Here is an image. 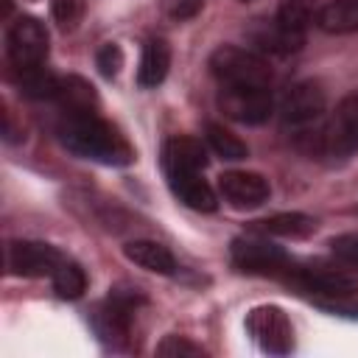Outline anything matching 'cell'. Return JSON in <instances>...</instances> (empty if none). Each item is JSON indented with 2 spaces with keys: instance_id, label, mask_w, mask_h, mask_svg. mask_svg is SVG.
I'll return each mask as SVG.
<instances>
[{
  "instance_id": "52a82bcc",
  "label": "cell",
  "mask_w": 358,
  "mask_h": 358,
  "mask_svg": "<svg viewBox=\"0 0 358 358\" xmlns=\"http://www.w3.org/2000/svg\"><path fill=\"white\" fill-rule=\"evenodd\" d=\"M62 263V255L39 241H11L6 246V266L17 277H45L53 274Z\"/></svg>"
},
{
  "instance_id": "7402d4cb",
  "label": "cell",
  "mask_w": 358,
  "mask_h": 358,
  "mask_svg": "<svg viewBox=\"0 0 358 358\" xmlns=\"http://www.w3.org/2000/svg\"><path fill=\"white\" fill-rule=\"evenodd\" d=\"M313 14H310V6L308 0H282L280 8H277V25L294 36H305L308 25H310Z\"/></svg>"
},
{
  "instance_id": "e0dca14e",
  "label": "cell",
  "mask_w": 358,
  "mask_h": 358,
  "mask_svg": "<svg viewBox=\"0 0 358 358\" xmlns=\"http://www.w3.org/2000/svg\"><path fill=\"white\" fill-rule=\"evenodd\" d=\"M316 25L327 34H352L358 31V0H333L319 8Z\"/></svg>"
},
{
  "instance_id": "30bf717a",
  "label": "cell",
  "mask_w": 358,
  "mask_h": 358,
  "mask_svg": "<svg viewBox=\"0 0 358 358\" xmlns=\"http://www.w3.org/2000/svg\"><path fill=\"white\" fill-rule=\"evenodd\" d=\"M221 196L238 210H255L268 201V182L252 171H227L218 176Z\"/></svg>"
},
{
  "instance_id": "6da1fadb",
  "label": "cell",
  "mask_w": 358,
  "mask_h": 358,
  "mask_svg": "<svg viewBox=\"0 0 358 358\" xmlns=\"http://www.w3.org/2000/svg\"><path fill=\"white\" fill-rule=\"evenodd\" d=\"M59 137L67 151L92 162L129 165L134 159V151L126 143V137L112 123L101 120L95 112L64 115V123L59 126Z\"/></svg>"
},
{
  "instance_id": "ac0fdd59",
  "label": "cell",
  "mask_w": 358,
  "mask_h": 358,
  "mask_svg": "<svg viewBox=\"0 0 358 358\" xmlns=\"http://www.w3.org/2000/svg\"><path fill=\"white\" fill-rule=\"evenodd\" d=\"M59 103L64 109V115H78V112H95L98 109V98L92 84H87L78 76L70 78H59Z\"/></svg>"
},
{
  "instance_id": "d4e9b609",
  "label": "cell",
  "mask_w": 358,
  "mask_h": 358,
  "mask_svg": "<svg viewBox=\"0 0 358 358\" xmlns=\"http://www.w3.org/2000/svg\"><path fill=\"white\" fill-rule=\"evenodd\" d=\"M95 64H98L101 76L115 78V76L120 73V67H123V50H120L115 42H106V45L95 53Z\"/></svg>"
},
{
  "instance_id": "7c38bea8",
  "label": "cell",
  "mask_w": 358,
  "mask_h": 358,
  "mask_svg": "<svg viewBox=\"0 0 358 358\" xmlns=\"http://www.w3.org/2000/svg\"><path fill=\"white\" fill-rule=\"evenodd\" d=\"M168 185L173 190V196L199 213H213L218 207V199L213 193V187L201 179V171H168Z\"/></svg>"
},
{
  "instance_id": "2e32d148",
  "label": "cell",
  "mask_w": 358,
  "mask_h": 358,
  "mask_svg": "<svg viewBox=\"0 0 358 358\" xmlns=\"http://www.w3.org/2000/svg\"><path fill=\"white\" fill-rule=\"evenodd\" d=\"M123 255L131 263H137L140 268L154 271V274H173L176 271L173 255L157 241H131V243L123 246Z\"/></svg>"
},
{
  "instance_id": "5b68a950",
  "label": "cell",
  "mask_w": 358,
  "mask_h": 358,
  "mask_svg": "<svg viewBox=\"0 0 358 358\" xmlns=\"http://www.w3.org/2000/svg\"><path fill=\"white\" fill-rule=\"evenodd\" d=\"M229 255H232L235 268H241L246 274H280L282 268H288V255L280 246H274L257 235L235 238L229 246Z\"/></svg>"
},
{
  "instance_id": "83f0119b",
  "label": "cell",
  "mask_w": 358,
  "mask_h": 358,
  "mask_svg": "<svg viewBox=\"0 0 358 358\" xmlns=\"http://www.w3.org/2000/svg\"><path fill=\"white\" fill-rule=\"evenodd\" d=\"M330 249L338 260L350 263V266H358V235L350 232V235H338L330 241Z\"/></svg>"
},
{
  "instance_id": "d6986e66",
  "label": "cell",
  "mask_w": 358,
  "mask_h": 358,
  "mask_svg": "<svg viewBox=\"0 0 358 358\" xmlns=\"http://www.w3.org/2000/svg\"><path fill=\"white\" fill-rule=\"evenodd\" d=\"M257 232L263 235H282V238H305L316 229V221L305 213H277L271 218H263V221H255Z\"/></svg>"
},
{
  "instance_id": "9a60e30c",
  "label": "cell",
  "mask_w": 358,
  "mask_h": 358,
  "mask_svg": "<svg viewBox=\"0 0 358 358\" xmlns=\"http://www.w3.org/2000/svg\"><path fill=\"white\" fill-rule=\"evenodd\" d=\"M171 67V48L165 39H148L143 45V56H140V67H137V84L140 87H157L165 81Z\"/></svg>"
},
{
  "instance_id": "3957f363",
  "label": "cell",
  "mask_w": 358,
  "mask_h": 358,
  "mask_svg": "<svg viewBox=\"0 0 358 358\" xmlns=\"http://www.w3.org/2000/svg\"><path fill=\"white\" fill-rule=\"evenodd\" d=\"M6 50L8 62L14 70H28V67H42L48 56V31L36 17H20L11 22L8 36H6Z\"/></svg>"
},
{
  "instance_id": "4fadbf2b",
  "label": "cell",
  "mask_w": 358,
  "mask_h": 358,
  "mask_svg": "<svg viewBox=\"0 0 358 358\" xmlns=\"http://www.w3.org/2000/svg\"><path fill=\"white\" fill-rule=\"evenodd\" d=\"M162 165L168 171H204L207 151L193 137H171L162 148Z\"/></svg>"
},
{
  "instance_id": "cb8c5ba5",
  "label": "cell",
  "mask_w": 358,
  "mask_h": 358,
  "mask_svg": "<svg viewBox=\"0 0 358 358\" xmlns=\"http://www.w3.org/2000/svg\"><path fill=\"white\" fill-rule=\"evenodd\" d=\"M50 11L64 31H73L84 14V0H50Z\"/></svg>"
},
{
  "instance_id": "4316f807",
  "label": "cell",
  "mask_w": 358,
  "mask_h": 358,
  "mask_svg": "<svg viewBox=\"0 0 358 358\" xmlns=\"http://www.w3.org/2000/svg\"><path fill=\"white\" fill-rule=\"evenodd\" d=\"M201 6H204V0H162L165 17H171V20H176V22L196 17V14L201 11Z\"/></svg>"
},
{
  "instance_id": "484cf974",
  "label": "cell",
  "mask_w": 358,
  "mask_h": 358,
  "mask_svg": "<svg viewBox=\"0 0 358 358\" xmlns=\"http://www.w3.org/2000/svg\"><path fill=\"white\" fill-rule=\"evenodd\" d=\"M157 355H165V358H176V355H204V350L199 344H190L187 338L182 336H165L159 344H157Z\"/></svg>"
},
{
  "instance_id": "ffe728a7",
  "label": "cell",
  "mask_w": 358,
  "mask_h": 358,
  "mask_svg": "<svg viewBox=\"0 0 358 358\" xmlns=\"http://www.w3.org/2000/svg\"><path fill=\"white\" fill-rule=\"evenodd\" d=\"M207 143L218 157L232 159V162L235 159H246V154H249L246 143L238 134H232L229 129H224L221 123H207Z\"/></svg>"
},
{
  "instance_id": "7a4b0ae2",
  "label": "cell",
  "mask_w": 358,
  "mask_h": 358,
  "mask_svg": "<svg viewBox=\"0 0 358 358\" xmlns=\"http://www.w3.org/2000/svg\"><path fill=\"white\" fill-rule=\"evenodd\" d=\"M210 70L221 81V87H246V90H268L271 84V70L263 56L235 48V45H221L210 56Z\"/></svg>"
},
{
  "instance_id": "ba28073f",
  "label": "cell",
  "mask_w": 358,
  "mask_h": 358,
  "mask_svg": "<svg viewBox=\"0 0 358 358\" xmlns=\"http://www.w3.org/2000/svg\"><path fill=\"white\" fill-rule=\"evenodd\" d=\"M246 327L263 350H268V352H288L291 350V322L280 308H274V305L255 308L246 319Z\"/></svg>"
},
{
  "instance_id": "5bb4252c",
  "label": "cell",
  "mask_w": 358,
  "mask_h": 358,
  "mask_svg": "<svg viewBox=\"0 0 358 358\" xmlns=\"http://www.w3.org/2000/svg\"><path fill=\"white\" fill-rule=\"evenodd\" d=\"M294 280L305 288V291H316V294H330V296H344L350 291H355V280L336 271V268H324V266H316V268H296L294 271Z\"/></svg>"
},
{
  "instance_id": "9c48e42d",
  "label": "cell",
  "mask_w": 358,
  "mask_h": 358,
  "mask_svg": "<svg viewBox=\"0 0 358 358\" xmlns=\"http://www.w3.org/2000/svg\"><path fill=\"white\" fill-rule=\"evenodd\" d=\"M280 112L288 126H310L324 112V90L316 81H299L285 92Z\"/></svg>"
},
{
  "instance_id": "8992f818",
  "label": "cell",
  "mask_w": 358,
  "mask_h": 358,
  "mask_svg": "<svg viewBox=\"0 0 358 358\" xmlns=\"http://www.w3.org/2000/svg\"><path fill=\"white\" fill-rule=\"evenodd\" d=\"M218 106L227 117L246 123V126H257L263 120H268L274 101L268 90H246V87H221L218 95Z\"/></svg>"
},
{
  "instance_id": "44dd1931",
  "label": "cell",
  "mask_w": 358,
  "mask_h": 358,
  "mask_svg": "<svg viewBox=\"0 0 358 358\" xmlns=\"http://www.w3.org/2000/svg\"><path fill=\"white\" fill-rule=\"evenodd\" d=\"M50 277H53V291L62 299H78L87 288V274L81 271V266H76L70 260H62Z\"/></svg>"
},
{
  "instance_id": "603a6c76",
  "label": "cell",
  "mask_w": 358,
  "mask_h": 358,
  "mask_svg": "<svg viewBox=\"0 0 358 358\" xmlns=\"http://www.w3.org/2000/svg\"><path fill=\"white\" fill-rule=\"evenodd\" d=\"M20 87L28 98H56L59 95V78L53 73H48L45 67H28L20 70Z\"/></svg>"
},
{
  "instance_id": "277c9868",
  "label": "cell",
  "mask_w": 358,
  "mask_h": 358,
  "mask_svg": "<svg viewBox=\"0 0 358 358\" xmlns=\"http://www.w3.org/2000/svg\"><path fill=\"white\" fill-rule=\"evenodd\" d=\"M322 151L330 157H350L358 151V92L344 95L322 126Z\"/></svg>"
},
{
  "instance_id": "8fae6325",
  "label": "cell",
  "mask_w": 358,
  "mask_h": 358,
  "mask_svg": "<svg viewBox=\"0 0 358 358\" xmlns=\"http://www.w3.org/2000/svg\"><path fill=\"white\" fill-rule=\"evenodd\" d=\"M131 308L134 299L126 294H112L92 316V324L98 330V336L106 344H123V338L129 336V324H131Z\"/></svg>"
}]
</instances>
